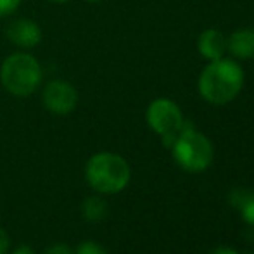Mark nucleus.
I'll use <instances>...</instances> for the list:
<instances>
[{
    "label": "nucleus",
    "mask_w": 254,
    "mask_h": 254,
    "mask_svg": "<svg viewBox=\"0 0 254 254\" xmlns=\"http://www.w3.org/2000/svg\"><path fill=\"white\" fill-rule=\"evenodd\" d=\"M49 2H54V3H66V2H69V0H49Z\"/></svg>",
    "instance_id": "nucleus-18"
},
{
    "label": "nucleus",
    "mask_w": 254,
    "mask_h": 254,
    "mask_svg": "<svg viewBox=\"0 0 254 254\" xmlns=\"http://www.w3.org/2000/svg\"><path fill=\"white\" fill-rule=\"evenodd\" d=\"M21 5V0H0V17L14 14Z\"/></svg>",
    "instance_id": "nucleus-13"
},
{
    "label": "nucleus",
    "mask_w": 254,
    "mask_h": 254,
    "mask_svg": "<svg viewBox=\"0 0 254 254\" xmlns=\"http://www.w3.org/2000/svg\"><path fill=\"white\" fill-rule=\"evenodd\" d=\"M44 106L57 116H66L76 109L78 92L69 81L66 80H52L45 85L44 95H42Z\"/></svg>",
    "instance_id": "nucleus-6"
},
{
    "label": "nucleus",
    "mask_w": 254,
    "mask_h": 254,
    "mask_svg": "<svg viewBox=\"0 0 254 254\" xmlns=\"http://www.w3.org/2000/svg\"><path fill=\"white\" fill-rule=\"evenodd\" d=\"M74 254H109V253H107L101 244H97V242L85 241V242H81V244L78 246Z\"/></svg>",
    "instance_id": "nucleus-12"
},
{
    "label": "nucleus",
    "mask_w": 254,
    "mask_h": 254,
    "mask_svg": "<svg viewBox=\"0 0 254 254\" xmlns=\"http://www.w3.org/2000/svg\"><path fill=\"white\" fill-rule=\"evenodd\" d=\"M244 85V71L230 59L211 61L199 76V94L209 104L223 106L234 101Z\"/></svg>",
    "instance_id": "nucleus-1"
},
{
    "label": "nucleus",
    "mask_w": 254,
    "mask_h": 254,
    "mask_svg": "<svg viewBox=\"0 0 254 254\" xmlns=\"http://www.w3.org/2000/svg\"><path fill=\"white\" fill-rule=\"evenodd\" d=\"M9 246H10L9 235H7V232L0 227V254H7V251H9Z\"/></svg>",
    "instance_id": "nucleus-15"
},
{
    "label": "nucleus",
    "mask_w": 254,
    "mask_h": 254,
    "mask_svg": "<svg viewBox=\"0 0 254 254\" xmlns=\"http://www.w3.org/2000/svg\"><path fill=\"white\" fill-rule=\"evenodd\" d=\"M87 2H90V3H95V2H101V0H87Z\"/></svg>",
    "instance_id": "nucleus-19"
},
{
    "label": "nucleus",
    "mask_w": 254,
    "mask_h": 254,
    "mask_svg": "<svg viewBox=\"0 0 254 254\" xmlns=\"http://www.w3.org/2000/svg\"><path fill=\"white\" fill-rule=\"evenodd\" d=\"M211 254H239V253L232 248H218V249H214Z\"/></svg>",
    "instance_id": "nucleus-17"
},
{
    "label": "nucleus",
    "mask_w": 254,
    "mask_h": 254,
    "mask_svg": "<svg viewBox=\"0 0 254 254\" xmlns=\"http://www.w3.org/2000/svg\"><path fill=\"white\" fill-rule=\"evenodd\" d=\"M197 49L201 56L206 57L207 61H218L227 52V38L221 31L209 28L201 33L197 40Z\"/></svg>",
    "instance_id": "nucleus-8"
},
{
    "label": "nucleus",
    "mask_w": 254,
    "mask_h": 254,
    "mask_svg": "<svg viewBox=\"0 0 254 254\" xmlns=\"http://www.w3.org/2000/svg\"><path fill=\"white\" fill-rule=\"evenodd\" d=\"M145 118H147L149 127L161 137L177 133L180 130L182 123H184L180 107L170 99H156V101H152L147 107Z\"/></svg>",
    "instance_id": "nucleus-5"
},
{
    "label": "nucleus",
    "mask_w": 254,
    "mask_h": 254,
    "mask_svg": "<svg viewBox=\"0 0 254 254\" xmlns=\"http://www.w3.org/2000/svg\"><path fill=\"white\" fill-rule=\"evenodd\" d=\"M45 254H73V249L64 242H56V244L49 246Z\"/></svg>",
    "instance_id": "nucleus-14"
},
{
    "label": "nucleus",
    "mask_w": 254,
    "mask_h": 254,
    "mask_svg": "<svg viewBox=\"0 0 254 254\" xmlns=\"http://www.w3.org/2000/svg\"><path fill=\"white\" fill-rule=\"evenodd\" d=\"M81 214L85 220L92 221V223L102 221L107 214V204L101 197H88L81 204Z\"/></svg>",
    "instance_id": "nucleus-10"
},
{
    "label": "nucleus",
    "mask_w": 254,
    "mask_h": 254,
    "mask_svg": "<svg viewBox=\"0 0 254 254\" xmlns=\"http://www.w3.org/2000/svg\"><path fill=\"white\" fill-rule=\"evenodd\" d=\"M232 201L241 209L242 220L248 221L249 225H254V194L235 192V194L232 195Z\"/></svg>",
    "instance_id": "nucleus-11"
},
{
    "label": "nucleus",
    "mask_w": 254,
    "mask_h": 254,
    "mask_svg": "<svg viewBox=\"0 0 254 254\" xmlns=\"http://www.w3.org/2000/svg\"><path fill=\"white\" fill-rule=\"evenodd\" d=\"M42 66L31 54L16 52L5 57L0 67V81L9 94L16 97H28L42 83Z\"/></svg>",
    "instance_id": "nucleus-3"
},
{
    "label": "nucleus",
    "mask_w": 254,
    "mask_h": 254,
    "mask_svg": "<svg viewBox=\"0 0 254 254\" xmlns=\"http://www.w3.org/2000/svg\"><path fill=\"white\" fill-rule=\"evenodd\" d=\"M227 49L239 59H254V30L242 28L230 35Z\"/></svg>",
    "instance_id": "nucleus-9"
},
{
    "label": "nucleus",
    "mask_w": 254,
    "mask_h": 254,
    "mask_svg": "<svg viewBox=\"0 0 254 254\" xmlns=\"http://www.w3.org/2000/svg\"><path fill=\"white\" fill-rule=\"evenodd\" d=\"M85 177L92 189L101 194H118L127 189L131 177L130 164L114 152H99L88 159Z\"/></svg>",
    "instance_id": "nucleus-2"
},
{
    "label": "nucleus",
    "mask_w": 254,
    "mask_h": 254,
    "mask_svg": "<svg viewBox=\"0 0 254 254\" xmlns=\"http://www.w3.org/2000/svg\"><path fill=\"white\" fill-rule=\"evenodd\" d=\"M12 254H37V253H35L33 249L30 248V246H24L23 244V246H19V248L14 249Z\"/></svg>",
    "instance_id": "nucleus-16"
},
{
    "label": "nucleus",
    "mask_w": 254,
    "mask_h": 254,
    "mask_svg": "<svg viewBox=\"0 0 254 254\" xmlns=\"http://www.w3.org/2000/svg\"><path fill=\"white\" fill-rule=\"evenodd\" d=\"M171 151H173L175 161L190 173L207 170L214 156L213 145L207 140V137L195 131L192 123H187V121L182 123L175 144L171 145Z\"/></svg>",
    "instance_id": "nucleus-4"
},
{
    "label": "nucleus",
    "mask_w": 254,
    "mask_h": 254,
    "mask_svg": "<svg viewBox=\"0 0 254 254\" xmlns=\"http://www.w3.org/2000/svg\"><path fill=\"white\" fill-rule=\"evenodd\" d=\"M7 37L21 49H33L40 44L42 30L31 19H16L7 26Z\"/></svg>",
    "instance_id": "nucleus-7"
}]
</instances>
